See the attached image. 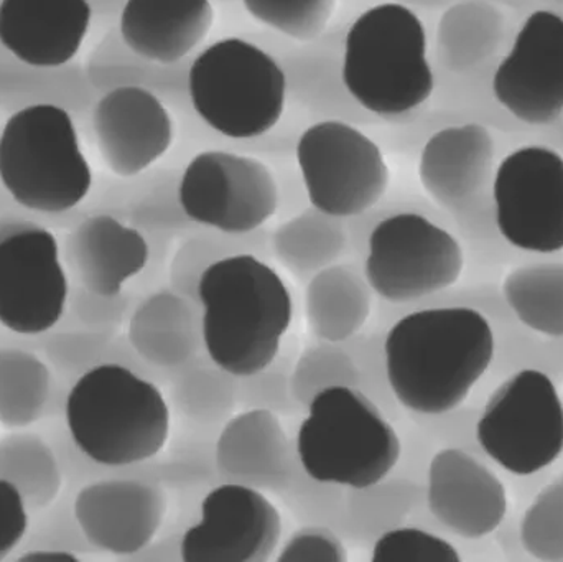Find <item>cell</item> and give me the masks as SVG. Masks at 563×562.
Returning a JSON list of instances; mask_svg holds the SVG:
<instances>
[{
	"label": "cell",
	"mask_w": 563,
	"mask_h": 562,
	"mask_svg": "<svg viewBox=\"0 0 563 562\" xmlns=\"http://www.w3.org/2000/svg\"><path fill=\"white\" fill-rule=\"evenodd\" d=\"M384 356L390 392L404 408L445 415L462 406L488 372L495 335L472 307H429L394 323Z\"/></svg>",
	"instance_id": "1"
},
{
	"label": "cell",
	"mask_w": 563,
	"mask_h": 562,
	"mask_svg": "<svg viewBox=\"0 0 563 562\" xmlns=\"http://www.w3.org/2000/svg\"><path fill=\"white\" fill-rule=\"evenodd\" d=\"M201 339L211 362L250 378L269 368L294 316L290 289L269 263L253 253L208 266L197 284Z\"/></svg>",
	"instance_id": "2"
},
{
	"label": "cell",
	"mask_w": 563,
	"mask_h": 562,
	"mask_svg": "<svg viewBox=\"0 0 563 562\" xmlns=\"http://www.w3.org/2000/svg\"><path fill=\"white\" fill-rule=\"evenodd\" d=\"M343 79L354 101L386 124L416 118L435 89L429 36L416 10L369 7L344 30Z\"/></svg>",
	"instance_id": "3"
},
{
	"label": "cell",
	"mask_w": 563,
	"mask_h": 562,
	"mask_svg": "<svg viewBox=\"0 0 563 562\" xmlns=\"http://www.w3.org/2000/svg\"><path fill=\"white\" fill-rule=\"evenodd\" d=\"M63 416L78 451L104 467L151 461L170 436V408L161 389L122 363H102L78 376Z\"/></svg>",
	"instance_id": "4"
},
{
	"label": "cell",
	"mask_w": 563,
	"mask_h": 562,
	"mask_svg": "<svg viewBox=\"0 0 563 562\" xmlns=\"http://www.w3.org/2000/svg\"><path fill=\"white\" fill-rule=\"evenodd\" d=\"M0 181L20 208L38 218L78 208L95 177L75 115L52 104L10 114L0 131Z\"/></svg>",
	"instance_id": "5"
},
{
	"label": "cell",
	"mask_w": 563,
	"mask_h": 562,
	"mask_svg": "<svg viewBox=\"0 0 563 562\" xmlns=\"http://www.w3.org/2000/svg\"><path fill=\"white\" fill-rule=\"evenodd\" d=\"M400 452L393 425L350 385H331L314 393L298 429V461L318 484L353 491L376 487L396 467Z\"/></svg>",
	"instance_id": "6"
},
{
	"label": "cell",
	"mask_w": 563,
	"mask_h": 562,
	"mask_svg": "<svg viewBox=\"0 0 563 562\" xmlns=\"http://www.w3.org/2000/svg\"><path fill=\"white\" fill-rule=\"evenodd\" d=\"M188 92L195 114L230 139L266 134L287 109L279 63L247 36L217 40L195 53Z\"/></svg>",
	"instance_id": "7"
},
{
	"label": "cell",
	"mask_w": 563,
	"mask_h": 562,
	"mask_svg": "<svg viewBox=\"0 0 563 562\" xmlns=\"http://www.w3.org/2000/svg\"><path fill=\"white\" fill-rule=\"evenodd\" d=\"M68 271L48 224L30 211L0 213V326L19 337H42L68 309Z\"/></svg>",
	"instance_id": "8"
},
{
	"label": "cell",
	"mask_w": 563,
	"mask_h": 562,
	"mask_svg": "<svg viewBox=\"0 0 563 562\" xmlns=\"http://www.w3.org/2000/svg\"><path fill=\"white\" fill-rule=\"evenodd\" d=\"M465 267L459 240L417 211L377 218L366 238L364 277L389 304L426 299L455 286Z\"/></svg>",
	"instance_id": "9"
},
{
	"label": "cell",
	"mask_w": 563,
	"mask_h": 562,
	"mask_svg": "<svg viewBox=\"0 0 563 562\" xmlns=\"http://www.w3.org/2000/svg\"><path fill=\"white\" fill-rule=\"evenodd\" d=\"M294 158L311 207L330 217H361L373 210L389 188L390 172L383 147L350 122L307 125Z\"/></svg>",
	"instance_id": "10"
},
{
	"label": "cell",
	"mask_w": 563,
	"mask_h": 562,
	"mask_svg": "<svg viewBox=\"0 0 563 562\" xmlns=\"http://www.w3.org/2000/svg\"><path fill=\"white\" fill-rule=\"evenodd\" d=\"M476 438L505 471L528 477L558 461L563 451V403L552 379L522 370L489 398Z\"/></svg>",
	"instance_id": "11"
},
{
	"label": "cell",
	"mask_w": 563,
	"mask_h": 562,
	"mask_svg": "<svg viewBox=\"0 0 563 562\" xmlns=\"http://www.w3.org/2000/svg\"><path fill=\"white\" fill-rule=\"evenodd\" d=\"M178 194L191 223L227 234L254 233L279 210L271 165L223 148L191 155L181 170Z\"/></svg>",
	"instance_id": "12"
},
{
	"label": "cell",
	"mask_w": 563,
	"mask_h": 562,
	"mask_svg": "<svg viewBox=\"0 0 563 562\" xmlns=\"http://www.w3.org/2000/svg\"><path fill=\"white\" fill-rule=\"evenodd\" d=\"M495 220L511 246L528 253L563 250V155L529 144L506 155L493 178Z\"/></svg>",
	"instance_id": "13"
},
{
	"label": "cell",
	"mask_w": 563,
	"mask_h": 562,
	"mask_svg": "<svg viewBox=\"0 0 563 562\" xmlns=\"http://www.w3.org/2000/svg\"><path fill=\"white\" fill-rule=\"evenodd\" d=\"M493 98L522 124L545 128L563 118V13L538 9L526 16L492 73Z\"/></svg>",
	"instance_id": "14"
},
{
	"label": "cell",
	"mask_w": 563,
	"mask_h": 562,
	"mask_svg": "<svg viewBox=\"0 0 563 562\" xmlns=\"http://www.w3.org/2000/svg\"><path fill=\"white\" fill-rule=\"evenodd\" d=\"M282 518L273 502L250 485L213 488L201 504V518L185 531V562H264L279 547Z\"/></svg>",
	"instance_id": "15"
},
{
	"label": "cell",
	"mask_w": 563,
	"mask_h": 562,
	"mask_svg": "<svg viewBox=\"0 0 563 562\" xmlns=\"http://www.w3.org/2000/svg\"><path fill=\"white\" fill-rule=\"evenodd\" d=\"M344 30L328 29L311 42H295L269 29L250 33L247 38L276 58L284 73L287 104L311 121H343L360 128L384 125L386 122L354 101L344 85Z\"/></svg>",
	"instance_id": "16"
},
{
	"label": "cell",
	"mask_w": 563,
	"mask_h": 562,
	"mask_svg": "<svg viewBox=\"0 0 563 562\" xmlns=\"http://www.w3.org/2000/svg\"><path fill=\"white\" fill-rule=\"evenodd\" d=\"M89 122L102 162L118 177L154 167L177 137V121L168 106L154 92L132 86L99 95Z\"/></svg>",
	"instance_id": "17"
},
{
	"label": "cell",
	"mask_w": 563,
	"mask_h": 562,
	"mask_svg": "<svg viewBox=\"0 0 563 562\" xmlns=\"http://www.w3.org/2000/svg\"><path fill=\"white\" fill-rule=\"evenodd\" d=\"M76 520L95 551L132 557L157 537L167 497L158 485L134 477H106L76 492Z\"/></svg>",
	"instance_id": "18"
},
{
	"label": "cell",
	"mask_w": 563,
	"mask_h": 562,
	"mask_svg": "<svg viewBox=\"0 0 563 562\" xmlns=\"http://www.w3.org/2000/svg\"><path fill=\"white\" fill-rule=\"evenodd\" d=\"M496 142L482 122L466 121L433 132L419 152V180L443 210L470 213L495 178Z\"/></svg>",
	"instance_id": "19"
},
{
	"label": "cell",
	"mask_w": 563,
	"mask_h": 562,
	"mask_svg": "<svg viewBox=\"0 0 563 562\" xmlns=\"http://www.w3.org/2000/svg\"><path fill=\"white\" fill-rule=\"evenodd\" d=\"M430 514L466 540L488 537L505 520V485L485 465L460 449H443L430 462Z\"/></svg>",
	"instance_id": "20"
},
{
	"label": "cell",
	"mask_w": 563,
	"mask_h": 562,
	"mask_svg": "<svg viewBox=\"0 0 563 562\" xmlns=\"http://www.w3.org/2000/svg\"><path fill=\"white\" fill-rule=\"evenodd\" d=\"M63 263L75 284L98 296H119L151 263V244L137 228L108 213H92L69 228Z\"/></svg>",
	"instance_id": "21"
},
{
	"label": "cell",
	"mask_w": 563,
	"mask_h": 562,
	"mask_svg": "<svg viewBox=\"0 0 563 562\" xmlns=\"http://www.w3.org/2000/svg\"><path fill=\"white\" fill-rule=\"evenodd\" d=\"M181 170L151 167L132 177H104L92 185L88 198L75 210L58 214V228H71L92 213H108L137 228L145 236L194 227L180 203Z\"/></svg>",
	"instance_id": "22"
},
{
	"label": "cell",
	"mask_w": 563,
	"mask_h": 562,
	"mask_svg": "<svg viewBox=\"0 0 563 562\" xmlns=\"http://www.w3.org/2000/svg\"><path fill=\"white\" fill-rule=\"evenodd\" d=\"M92 15L88 0H0V45L30 65H69Z\"/></svg>",
	"instance_id": "23"
},
{
	"label": "cell",
	"mask_w": 563,
	"mask_h": 562,
	"mask_svg": "<svg viewBox=\"0 0 563 562\" xmlns=\"http://www.w3.org/2000/svg\"><path fill=\"white\" fill-rule=\"evenodd\" d=\"M213 23L211 0H125L118 32L137 55L174 65L195 55Z\"/></svg>",
	"instance_id": "24"
},
{
	"label": "cell",
	"mask_w": 563,
	"mask_h": 562,
	"mask_svg": "<svg viewBox=\"0 0 563 562\" xmlns=\"http://www.w3.org/2000/svg\"><path fill=\"white\" fill-rule=\"evenodd\" d=\"M217 464L236 484L284 491L290 482V454L279 418L271 409L234 416L218 439Z\"/></svg>",
	"instance_id": "25"
},
{
	"label": "cell",
	"mask_w": 563,
	"mask_h": 562,
	"mask_svg": "<svg viewBox=\"0 0 563 562\" xmlns=\"http://www.w3.org/2000/svg\"><path fill=\"white\" fill-rule=\"evenodd\" d=\"M194 56L174 65L152 62L132 52L118 29H112L88 56L85 71L99 95L124 86L147 89L161 98L174 115H180L194 112L188 92V69Z\"/></svg>",
	"instance_id": "26"
},
{
	"label": "cell",
	"mask_w": 563,
	"mask_h": 562,
	"mask_svg": "<svg viewBox=\"0 0 563 562\" xmlns=\"http://www.w3.org/2000/svg\"><path fill=\"white\" fill-rule=\"evenodd\" d=\"M200 304L177 290H158L145 297L129 320V345L135 355L158 368L181 365L198 349Z\"/></svg>",
	"instance_id": "27"
},
{
	"label": "cell",
	"mask_w": 563,
	"mask_h": 562,
	"mask_svg": "<svg viewBox=\"0 0 563 562\" xmlns=\"http://www.w3.org/2000/svg\"><path fill=\"white\" fill-rule=\"evenodd\" d=\"M99 92L85 66L69 63L58 68L30 65L0 45V111L7 114L32 106H59L78 121H88Z\"/></svg>",
	"instance_id": "28"
},
{
	"label": "cell",
	"mask_w": 563,
	"mask_h": 562,
	"mask_svg": "<svg viewBox=\"0 0 563 562\" xmlns=\"http://www.w3.org/2000/svg\"><path fill=\"white\" fill-rule=\"evenodd\" d=\"M508 36V20L492 0H459L443 10L435 33V63L470 75L493 63Z\"/></svg>",
	"instance_id": "29"
},
{
	"label": "cell",
	"mask_w": 563,
	"mask_h": 562,
	"mask_svg": "<svg viewBox=\"0 0 563 562\" xmlns=\"http://www.w3.org/2000/svg\"><path fill=\"white\" fill-rule=\"evenodd\" d=\"M373 294L364 274L346 264L318 271L305 289L308 329L324 343L351 339L371 317Z\"/></svg>",
	"instance_id": "30"
},
{
	"label": "cell",
	"mask_w": 563,
	"mask_h": 562,
	"mask_svg": "<svg viewBox=\"0 0 563 562\" xmlns=\"http://www.w3.org/2000/svg\"><path fill=\"white\" fill-rule=\"evenodd\" d=\"M0 478L22 495L30 515L48 508L65 488V475L48 439L23 429L0 438Z\"/></svg>",
	"instance_id": "31"
},
{
	"label": "cell",
	"mask_w": 563,
	"mask_h": 562,
	"mask_svg": "<svg viewBox=\"0 0 563 562\" xmlns=\"http://www.w3.org/2000/svg\"><path fill=\"white\" fill-rule=\"evenodd\" d=\"M55 376L45 360L16 345H0V426L26 429L48 415Z\"/></svg>",
	"instance_id": "32"
},
{
	"label": "cell",
	"mask_w": 563,
	"mask_h": 562,
	"mask_svg": "<svg viewBox=\"0 0 563 562\" xmlns=\"http://www.w3.org/2000/svg\"><path fill=\"white\" fill-rule=\"evenodd\" d=\"M350 233L344 220L308 207L277 228L273 236L277 260L297 277H311L336 263Z\"/></svg>",
	"instance_id": "33"
},
{
	"label": "cell",
	"mask_w": 563,
	"mask_h": 562,
	"mask_svg": "<svg viewBox=\"0 0 563 562\" xmlns=\"http://www.w3.org/2000/svg\"><path fill=\"white\" fill-rule=\"evenodd\" d=\"M509 309L534 332L563 337V263H541L511 271L503 283Z\"/></svg>",
	"instance_id": "34"
},
{
	"label": "cell",
	"mask_w": 563,
	"mask_h": 562,
	"mask_svg": "<svg viewBox=\"0 0 563 562\" xmlns=\"http://www.w3.org/2000/svg\"><path fill=\"white\" fill-rule=\"evenodd\" d=\"M266 241L263 228L250 234H227L205 228L203 233L188 238L175 253L170 266L172 289L197 300L198 279L208 266L233 254L261 256L266 251Z\"/></svg>",
	"instance_id": "35"
},
{
	"label": "cell",
	"mask_w": 563,
	"mask_h": 562,
	"mask_svg": "<svg viewBox=\"0 0 563 562\" xmlns=\"http://www.w3.org/2000/svg\"><path fill=\"white\" fill-rule=\"evenodd\" d=\"M266 29L295 42H311L330 29L336 0H241Z\"/></svg>",
	"instance_id": "36"
},
{
	"label": "cell",
	"mask_w": 563,
	"mask_h": 562,
	"mask_svg": "<svg viewBox=\"0 0 563 562\" xmlns=\"http://www.w3.org/2000/svg\"><path fill=\"white\" fill-rule=\"evenodd\" d=\"M111 339L106 332L95 330L69 329L56 330L45 333L40 349L45 353L46 363L62 379L75 382L78 376L95 366L108 363L106 355L112 353Z\"/></svg>",
	"instance_id": "37"
},
{
	"label": "cell",
	"mask_w": 563,
	"mask_h": 562,
	"mask_svg": "<svg viewBox=\"0 0 563 562\" xmlns=\"http://www.w3.org/2000/svg\"><path fill=\"white\" fill-rule=\"evenodd\" d=\"M521 541L536 560L563 561V482L536 498L522 520Z\"/></svg>",
	"instance_id": "38"
},
{
	"label": "cell",
	"mask_w": 563,
	"mask_h": 562,
	"mask_svg": "<svg viewBox=\"0 0 563 562\" xmlns=\"http://www.w3.org/2000/svg\"><path fill=\"white\" fill-rule=\"evenodd\" d=\"M19 548H22V553L29 550L68 551L75 554L95 551L76 520L75 507L68 494L59 495L48 508L38 511V520L33 525L30 521L26 537Z\"/></svg>",
	"instance_id": "39"
},
{
	"label": "cell",
	"mask_w": 563,
	"mask_h": 562,
	"mask_svg": "<svg viewBox=\"0 0 563 562\" xmlns=\"http://www.w3.org/2000/svg\"><path fill=\"white\" fill-rule=\"evenodd\" d=\"M373 562H460L459 551L435 535L419 528H396L376 541Z\"/></svg>",
	"instance_id": "40"
},
{
	"label": "cell",
	"mask_w": 563,
	"mask_h": 562,
	"mask_svg": "<svg viewBox=\"0 0 563 562\" xmlns=\"http://www.w3.org/2000/svg\"><path fill=\"white\" fill-rule=\"evenodd\" d=\"M125 309L128 297L124 294L112 297L98 296L78 284H73L69 289L68 309L58 326H62V329L78 327L106 332V327L121 322Z\"/></svg>",
	"instance_id": "41"
},
{
	"label": "cell",
	"mask_w": 563,
	"mask_h": 562,
	"mask_svg": "<svg viewBox=\"0 0 563 562\" xmlns=\"http://www.w3.org/2000/svg\"><path fill=\"white\" fill-rule=\"evenodd\" d=\"M346 558V550L333 531L321 527H305L288 538L277 561L344 562Z\"/></svg>",
	"instance_id": "42"
},
{
	"label": "cell",
	"mask_w": 563,
	"mask_h": 562,
	"mask_svg": "<svg viewBox=\"0 0 563 562\" xmlns=\"http://www.w3.org/2000/svg\"><path fill=\"white\" fill-rule=\"evenodd\" d=\"M30 528V511L22 495L0 478V561L19 550Z\"/></svg>",
	"instance_id": "43"
},
{
	"label": "cell",
	"mask_w": 563,
	"mask_h": 562,
	"mask_svg": "<svg viewBox=\"0 0 563 562\" xmlns=\"http://www.w3.org/2000/svg\"><path fill=\"white\" fill-rule=\"evenodd\" d=\"M78 561L75 553L56 550H29L20 553L19 561Z\"/></svg>",
	"instance_id": "44"
},
{
	"label": "cell",
	"mask_w": 563,
	"mask_h": 562,
	"mask_svg": "<svg viewBox=\"0 0 563 562\" xmlns=\"http://www.w3.org/2000/svg\"><path fill=\"white\" fill-rule=\"evenodd\" d=\"M92 13L101 16H119L125 0H88Z\"/></svg>",
	"instance_id": "45"
},
{
	"label": "cell",
	"mask_w": 563,
	"mask_h": 562,
	"mask_svg": "<svg viewBox=\"0 0 563 562\" xmlns=\"http://www.w3.org/2000/svg\"><path fill=\"white\" fill-rule=\"evenodd\" d=\"M394 2L402 3L409 9H423V10H445L446 7L452 5L453 0H394Z\"/></svg>",
	"instance_id": "46"
},
{
	"label": "cell",
	"mask_w": 563,
	"mask_h": 562,
	"mask_svg": "<svg viewBox=\"0 0 563 562\" xmlns=\"http://www.w3.org/2000/svg\"><path fill=\"white\" fill-rule=\"evenodd\" d=\"M19 205L15 203V201L12 200V197H10L9 191L5 190V187H3L2 181H0V213H5V211L10 210H19Z\"/></svg>",
	"instance_id": "47"
},
{
	"label": "cell",
	"mask_w": 563,
	"mask_h": 562,
	"mask_svg": "<svg viewBox=\"0 0 563 562\" xmlns=\"http://www.w3.org/2000/svg\"><path fill=\"white\" fill-rule=\"evenodd\" d=\"M544 2L548 3V5H551L554 10L561 9L563 5V0H544Z\"/></svg>",
	"instance_id": "48"
},
{
	"label": "cell",
	"mask_w": 563,
	"mask_h": 562,
	"mask_svg": "<svg viewBox=\"0 0 563 562\" xmlns=\"http://www.w3.org/2000/svg\"><path fill=\"white\" fill-rule=\"evenodd\" d=\"M213 3H234L238 2V0H211Z\"/></svg>",
	"instance_id": "49"
}]
</instances>
